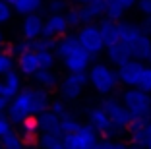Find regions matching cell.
<instances>
[{
    "label": "cell",
    "mask_w": 151,
    "mask_h": 149,
    "mask_svg": "<svg viewBox=\"0 0 151 149\" xmlns=\"http://www.w3.org/2000/svg\"><path fill=\"white\" fill-rule=\"evenodd\" d=\"M87 83L95 89V93L101 97H109L116 87H118V76L116 70L111 68L105 62H93L87 68Z\"/></svg>",
    "instance_id": "6da1fadb"
},
{
    "label": "cell",
    "mask_w": 151,
    "mask_h": 149,
    "mask_svg": "<svg viewBox=\"0 0 151 149\" xmlns=\"http://www.w3.org/2000/svg\"><path fill=\"white\" fill-rule=\"evenodd\" d=\"M120 103L128 109V112L134 118H142V116L151 118V95L149 93L139 91L138 87H128L120 97Z\"/></svg>",
    "instance_id": "7a4b0ae2"
},
{
    "label": "cell",
    "mask_w": 151,
    "mask_h": 149,
    "mask_svg": "<svg viewBox=\"0 0 151 149\" xmlns=\"http://www.w3.org/2000/svg\"><path fill=\"white\" fill-rule=\"evenodd\" d=\"M76 39H78V45L83 48L85 53L93 54H101L105 50V43L101 39V33H99L97 25L95 23H85V25L78 27V33H76Z\"/></svg>",
    "instance_id": "3957f363"
},
{
    "label": "cell",
    "mask_w": 151,
    "mask_h": 149,
    "mask_svg": "<svg viewBox=\"0 0 151 149\" xmlns=\"http://www.w3.org/2000/svg\"><path fill=\"white\" fill-rule=\"evenodd\" d=\"M101 109L105 110V114L109 116V120L112 122V126H116L120 132L128 130V126H130V122H132L134 116L128 112V109L120 103V99L107 97V99L101 103Z\"/></svg>",
    "instance_id": "277c9868"
},
{
    "label": "cell",
    "mask_w": 151,
    "mask_h": 149,
    "mask_svg": "<svg viewBox=\"0 0 151 149\" xmlns=\"http://www.w3.org/2000/svg\"><path fill=\"white\" fill-rule=\"evenodd\" d=\"M101 140L99 134L89 126V124H81L80 130L74 134L62 136L64 149H93V145Z\"/></svg>",
    "instance_id": "5b68a950"
},
{
    "label": "cell",
    "mask_w": 151,
    "mask_h": 149,
    "mask_svg": "<svg viewBox=\"0 0 151 149\" xmlns=\"http://www.w3.org/2000/svg\"><path fill=\"white\" fill-rule=\"evenodd\" d=\"M8 120L10 124H19L23 118L31 116V103H29V87H23L16 97L10 99L8 105Z\"/></svg>",
    "instance_id": "8992f818"
},
{
    "label": "cell",
    "mask_w": 151,
    "mask_h": 149,
    "mask_svg": "<svg viewBox=\"0 0 151 149\" xmlns=\"http://www.w3.org/2000/svg\"><path fill=\"white\" fill-rule=\"evenodd\" d=\"M87 118H89V122H87L89 126L93 128L99 136H105L107 140L116 137V136H122V134H124V132H120L116 126H112V122L109 120V116L105 114V110H103L101 107H95V109L89 110Z\"/></svg>",
    "instance_id": "52a82bcc"
},
{
    "label": "cell",
    "mask_w": 151,
    "mask_h": 149,
    "mask_svg": "<svg viewBox=\"0 0 151 149\" xmlns=\"http://www.w3.org/2000/svg\"><path fill=\"white\" fill-rule=\"evenodd\" d=\"M85 85H87V74L85 72H76V74H68L62 81H58V91H60L62 99L74 101L83 93Z\"/></svg>",
    "instance_id": "ba28073f"
},
{
    "label": "cell",
    "mask_w": 151,
    "mask_h": 149,
    "mask_svg": "<svg viewBox=\"0 0 151 149\" xmlns=\"http://www.w3.org/2000/svg\"><path fill=\"white\" fill-rule=\"evenodd\" d=\"M93 60H95L93 54L85 53L81 47H78L62 58V64L68 70V74H76V72H87V68L93 64Z\"/></svg>",
    "instance_id": "9c48e42d"
},
{
    "label": "cell",
    "mask_w": 151,
    "mask_h": 149,
    "mask_svg": "<svg viewBox=\"0 0 151 149\" xmlns=\"http://www.w3.org/2000/svg\"><path fill=\"white\" fill-rule=\"evenodd\" d=\"M143 62L139 60H126L124 64L116 66V76H118V83L126 85V87H136L139 76H142V70H143Z\"/></svg>",
    "instance_id": "30bf717a"
},
{
    "label": "cell",
    "mask_w": 151,
    "mask_h": 149,
    "mask_svg": "<svg viewBox=\"0 0 151 149\" xmlns=\"http://www.w3.org/2000/svg\"><path fill=\"white\" fill-rule=\"evenodd\" d=\"M68 33V23L64 19V14H50L47 19H43V37L60 39Z\"/></svg>",
    "instance_id": "8fae6325"
},
{
    "label": "cell",
    "mask_w": 151,
    "mask_h": 149,
    "mask_svg": "<svg viewBox=\"0 0 151 149\" xmlns=\"http://www.w3.org/2000/svg\"><path fill=\"white\" fill-rule=\"evenodd\" d=\"M105 2L107 0H91L87 4L78 6L81 25H85V23H97L105 16Z\"/></svg>",
    "instance_id": "7c38bea8"
},
{
    "label": "cell",
    "mask_w": 151,
    "mask_h": 149,
    "mask_svg": "<svg viewBox=\"0 0 151 149\" xmlns=\"http://www.w3.org/2000/svg\"><path fill=\"white\" fill-rule=\"evenodd\" d=\"M18 136L25 145H37V137H39L37 116H27L18 124Z\"/></svg>",
    "instance_id": "4fadbf2b"
},
{
    "label": "cell",
    "mask_w": 151,
    "mask_h": 149,
    "mask_svg": "<svg viewBox=\"0 0 151 149\" xmlns=\"http://www.w3.org/2000/svg\"><path fill=\"white\" fill-rule=\"evenodd\" d=\"M29 103H31V116H37L45 110H49L50 105L49 91L43 87H29Z\"/></svg>",
    "instance_id": "5bb4252c"
},
{
    "label": "cell",
    "mask_w": 151,
    "mask_h": 149,
    "mask_svg": "<svg viewBox=\"0 0 151 149\" xmlns=\"http://www.w3.org/2000/svg\"><path fill=\"white\" fill-rule=\"evenodd\" d=\"M37 126H39V134H60V116H56L50 110L37 114Z\"/></svg>",
    "instance_id": "9a60e30c"
},
{
    "label": "cell",
    "mask_w": 151,
    "mask_h": 149,
    "mask_svg": "<svg viewBox=\"0 0 151 149\" xmlns=\"http://www.w3.org/2000/svg\"><path fill=\"white\" fill-rule=\"evenodd\" d=\"M22 33H23V39H27V41H33L37 37H41L43 35V18L39 14L25 16V19L22 23Z\"/></svg>",
    "instance_id": "2e32d148"
},
{
    "label": "cell",
    "mask_w": 151,
    "mask_h": 149,
    "mask_svg": "<svg viewBox=\"0 0 151 149\" xmlns=\"http://www.w3.org/2000/svg\"><path fill=\"white\" fill-rule=\"evenodd\" d=\"M95 25H97L99 33H101V39H103V43H105V47H109V45L118 41V22L101 18Z\"/></svg>",
    "instance_id": "e0dca14e"
},
{
    "label": "cell",
    "mask_w": 151,
    "mask_h": 149,
    "mask_svg": "<svg viewBox=\"0 0 151 149\" xmlns=\"http://www.w3.org/2000/svg\"><path fill=\"white\" fill-rule=\"evenodd\" d=\"M149 43H151V39H149V37H145V35L142 33L138 39L134 41V43L128 45L130 58H132V60L145 62V60H147V54H149Z\"/></svg>",
    "instance_id": "ac0fdd59"
},
{
    "label": "cell",
    "mask_w": 151,
    "mask_h": 149,
    "mask_svg": "<svg viewBox=\"0 0 151 149\" xmlns=\"http://www.w3.org/2000/svg\"><path fill=\"white\" fill-rule=\"evenodd\" d=\"M142 35V31H139V25L134 22H124V19H120L118 22V41L120 43H124L128 47L130 43L138 39Z\"/></svg>",
    "instance_id": "d6986e66"
},
{
    "label": "cell",
    "mask_w": 151,
    "mask_h": 149,
    "mask_svg": "<svg viewBox=\"0 0 151 149\" xmlns=\"http://www.w3.org/2000/svg\"><path fill=\"white\" fill-rule=\"evenodd\" d=\"M105 50H107L109 62H111V64H114V66H120V64H124L126 60H130L128 47H126L124 43H120V41H116V43L105 47Z\"/></svg>",
    "instance_id": "ffe728a7"
},
{
    "label": "cell",
    "mask_w": 151,
    "mask_h": 149,
    "mask_svg": "<svg viewBox=\"0 0 151 149\" xmlns=\"http://www.w3.org/2000/svg\"><path fill=\"white\" fill-rule=\"evenodd\" d=\"M18 70L23 76H33L39 70V60H37V53L35 50H27V53L18 56Z\"/></svg>",
    "instance_id": "44dd1931"
},
{
    "label": "cell",
    "mask_w": 151,
    "mask_h": 149,
    "mask_svg": "<svg viewBox=\"0 0 151 149\" xmlns=\"http://www.w3.org/2000/svg\"><path fill=\"white\" fill-rule=\"evenodd\" d=\"M80 45H78V39H76V33H70V35H64V37H60V39H56V47H54V56L56 58H60L62 60L66 54H70L74 48H78Z\"/></svg>",
    "instance_id": "7402d4cb"
},
{
    "label": "cell",
    "mask_w": 151,
    "mask_h": 149,
    "mask_svg": "<svg viewBox=\"0 0 151 149\" xmlns=\"http://www.w3.org/2000/svg\"><path fill=\"white\" fill-rule=\"evenodd\" d=\"M43 8V0H14L12 10H16L22 16H29V14H37Z\"/></svg>",
    "instance_id": "603a6c76"
},
{
    "label": "cell",
    "mask_w": 151,
    "mask_h": 149,
    "mask_svg": "<svg viewBox=\"0 0 151 149\" xmlns=\"http://www.w3.org/2000/svg\"><path fill=\"white\" fill-rule=\"evenodd\" d=\"M4 85H6V91H8V97H16L19 91H22V78H19V72L16 70H10L8 74H4Z\"/></svg>",
    "instance_id": "cb8c5ba5"
},
{
    "label": "cell",
    "mask_w": 151,
    "mask_h": 149,
    "mask_svg": "<svg viewBox=\"0 0 151 149\" xmlns=\"http://www.w3.org/2000/svg\"><path fill=\"white\" fill-rule=\"evenodd\" d=\"M33 78H35V81L43 89H47V91L58 85V76L54 74L52 70H37L35 74H33Z\"/></svg>",
    "instance_id": "d4e9b609"
},
{
    "label": "cell",
    "mask_w": 151,
    "mask_h": 149,
    "mask_svg": "<svg viewBox=\"0 0 151 149\" xmlns=\"http://www.w3.org/2000/svg\"><path fill=\"white\" fill-rule=\"evenodd\" d=\"M37 147L39 149H64L62 136H58V134H39Z\"/></svg>",
    "instance_id": "484cf974"
},
{
    "label": "cell",
    "mask_w": 151,
    "mask_h": 149,
    "mask_svg": "<svg viewBox=\"0 0 151 149\" xmlns=\"http://www.w3.org/2000/svg\"><path fill=\"white\" fill-rule=\"evenodd\" d=\"M0 147L2 149H23L25 143L22 141V137L18 136V132L16 130H10L8 134L0 137Z\"/></svg>",
    "instance_id": "4316f807"
},
{
    "label": "cell",
    "mask_w": 151,
    "mask_h": 149,
    "mask_svg": "<svg viewBox=\"0 0 151 149\" xmlns=\"http://www.w3.org/2000/svg\"><path fill=\"white\" fill-rule=\"evenodd\" d=\"M124 12L126 10L122 8L116 0H107V2H105V16H103V18L112 19V22H120V19L124 18Z\"/></svg>",
    "instance_id": "83f0119b"
},
{
    "label": "cell",
    "mask_w": 151,
    "mask_h": 149,
    "mask_svg": "<svg viewBox=\"0 0 151 149\" xmlns=\"http://www.w3.org/2000/svg\"><path fill=\"white\" fill-rule=\"evenodd\" d=\"M81 124L72 116L70 112H66L64 116H60V134L62 136H68V134H74V132L80 130Z\"/></svg>",
    "instance_id": "f1b7e54d"
},
{
    "label": "cell",
    "mask_w": 151,
    "mask_h": 149,
    "mask_svg": "<svg viewBox=\"0 0 151 149\" xmlns=\"http://www.w3.org/2000/svg\"><path fill=\"white\" fill-rule=\"evenodd\" d=\"M31 43V50L35 53H43V50H54L56 47V39H50V37H37V39L29 41Z\"/></svg>",
    "instance_id": "f546056e"
},
{
    "label": "cell",
    "mask_w": 151,
    "mask_h": 149,
    "mask_svg": "<svg viewBox=\"0 0 151 149\" xmlns=\"http://www.w3.org/2000/svg\"><path fill=\"white\" fill-rule=\"evenodd\" d=\"M37 60H39V70H52L56 56L52 50H43V53H37Z\"/></svg>",
    "instance_id": "4dcf8cb0"
},
{
    "label": "cell",
    "mask_w": 151,
    "mask_h": 149,
    "mask_svg": "<svg viewBox=\"0 0 151 149\" xmlns=\"http://www.w3.org/2000/svg\"><path fill=\"white\" fill-rule=\"evenodd\" d=\"M136 87H138L139 91L149 93V95H151V66H143L142 76H139V79H138V83H136Z\"/></svg>",
    "instance_id": "1f68e13d"
},
{
    "label": "cell",
    "mask_w": 151,
    "mask_h": 149,
    "mask_svg": "<svg viewBox=\"0 0 151 149\" xmlns=\"http://www.w3.org/2000/svg\"><path fill=\"white\" fill-rule=\"evenodd\" d=\"M64 19H66V23H68V29H78V27L81 25L78 8H68L66 12H64Z\"/></svg>",
    "instance_id": "d6a6232c"
},
{
    "label": "cell",
    "mask_w": 151,
    "mask_h": 149,
    "mask_svg": "<svg viewBox=\"0 0 151 149\" xmlns=\"http://www.w3.org/2000/svg\"><path fill=\"white\" fill-rule=\"evenodd\" d=\"M130 134V143H138V145H145L149 141V136H147L145 128H139V130H134V132H128Z\"/></svg>",
    "instance_id": "836d02e7"
},
{
    "label": "cell",
    "mask_w": 151,
    "mask_h": 149,
    "mask_svg": "<svg viewBox=\"0 0 151 149\" xmlns=\"http://www.w3.org/2000/svg\"><path fill=\"white\" fill-rule=\"evenodd\" d=\"M47 10H49L50 14H64L68 10V2L66 0H49Z\"/></svg>",
    "instance_id": "e575fe53"
},
{
    "label": "cell",
    "mask_w": 151,
    "mask_h": 149,
    "mask_svg": "<svg viewBox=\"0 0 151 149\" xmlns=\"http://www.w3.org/2000/svg\"><path fill=\"white\" fill-rule=\"evenodd\" d=\"M49 110L54 112L56 116H64V114L68 112V107H66V103H64V99H54V101H50Z\"/></svg>",
    "instance_id": "d590c367"
},
{
    "label": "cell",
    "mask_w": 151,
    "mask_h": 149,
    "mask_svg": "<svg viewBox=\"0 0 151 149\" xmlns=\"http://www.w3.org/2000/svg\"><path fill=\"white\" fill-rule=\"evenodd\" d=\"M10 70H14V58L0 50V76L8 74Z\"/></svg>",
    "instance_id": "8d00e7d4"
},
{
    "label": "cell",
    "mask_w": 151,
    "mask_h": 149,
    "mask_svg": "<svg viewBox=\"0 0 151 149\" xmlns=\"http://www.w3.org/2000/svg\"><path fill=\"white\" fill-rule=\"evenodd\" d=\"M27 50H31V43H29L27 39L18 41V43H14V45H12V53H14V56H19V54L27 53Z\"/></svg>",
    "instance_id": "74e56055"
},
{
    "label": "cell",
    "mask_w": 151,
    "mask_h": 149,
    "mask_svg": "<svg viewBox=\"0 0 151 149\" xmlns=\"http://www.w3.org/2000/svg\"><path fill=\"white\" fill-rule=\"evenodd\" d=\"M12 18V6L6 4V2H2L0 0V23L8 22V19Z\"/></svg>",
    "instance_id": "f35d334b"
},
{
    "label": "cell",
    "mask_w": 151,
    "mask_h": 149,
    "mask_svg": "<svg viewBox=\"0 0 151 149\" xmlns=\"http://www.w3.org/2000/svg\"><path fill=\"white\" fill-rule=\"evenodd\" d=\"M138 25H139V31H142L143 35L151 39V16H143L142 23H138Z\"/></svg>",
    "instance_id": "ab89813d"
},
{
    "label": "cell",
    "mask_w": 151,
    "mask_h": 149,
    "mask_svg": "<svg viewBox=\"0 0 151 149\" xmlns=\"http://www.w3.org/2000/svg\"><path fill=\"white\" fill-rule=\"evenodd\" d=\"M10 130H12V124H10L8 116H4V114L0 112V137L4 136V134H8Z\"/></svg>",
    "instance_id": "60d3db41"
},
{
    "label": "cell",
    "mask_w": 151,
    "mask_h": 149,
    "mask_svg": "<svg viewBox=\"0 0 151 149\" xmlns=\"http://www.w3.org/2000/svg\"><path fill=\"white\" fill-rule=\"evenodd\" d=\"M136 6H138V10L143 16H151V0H138Z\"/></svg>",
    "instance_id": "b9f144b4"
},
{
    "label": "cell",
    "mask_w": 151,
    "mask_h": 149,
    "mask_svg": "<svg viewBox=\"0 0 151 149\" xmlns=\"http://www.w3.org/2000/svg\"><path fill=\"white\" fill-rule=\"evenodd\" d=\"M93 149H114V141L107 140V137H105V140H99L97 143L93 145Z\"/></svg>",
    "instance_id": "7bdbcfd3"
},
{
    "label": "cell",
    "mask_w": 151,
    "mask_h": 149,
    "mask_svg": "<svg viewBox=\"0 0 151 149\" xmlns=\"http://www.w3.org/2000/svg\"><path fill=\"white\" fill-rule=\"evenodd\" d=\"M116 2H118V4L122 6L124 10H130L132 6H136V2H138V0H116Z\"/></svg>",
    "instance_id": "ee69618b"
},
{
    "label": "cell",
    "mask_w": 151,
    "mask_h": 149,
    "mask_svg": "<svg viewBox=\"0 0 151 149\" xmlns=\"http://www.w3.org/2000/svg\"><path fill=\"white\" fill-rule=\"evenodd\" d=\"M10 105V99H6V97H0V112H4L6 109H8Z\"/></svg>",
    "instance_id": "f6af8a7d"
},
{
    "label": "cell",
    "mask_w": 151,
    "mask_h": 149,
    "mask_svg": "<svg viewBox=\"0 0 151 149\" xmlns=\"http://www.w3.org/2000/svg\"><path fill=\"white\" fill-rule=\"evenodd\" d=\"M126 149H145V145H138V143H130V145H126Z\"/></svg>",
    "instance_id": "bcb514c9"
},
{
    "label": "cell",
    "mask_w": 151,
    "mask_h": 149,
    "mask_svg": "<svg viewBox=\"0 0 151 149\" xmlns=\"http://www.w3.org/2000/svg\"><path fill=\"white\" fill-rule=\"evenodd\" d=\"M70 2H74V4L81 6V4H87V2H91V0H70Z\"/></svg>",
    "instance_id": "7dc6e473"
},
{
    "label": "cell",
    "mask_w": 151,
    "mask_h": 149,
    "mask_svg": "<svg viewBox=\"0 0 151 149\" xmlns=\"http://www.w3.org/2000/svg\"><path fill=\"white\" fill-rule=\"evenodd\" d=\"M145 132H147V136H149V140H151V120L147 122V126H145Z\"/></svg>",
    "instance_id": "c3c4849f"
},
{
    "label": "cell",
    "mask_w": 151,
    "mask_h": 149,
    "mask_svg": "<svg viewBox=\"0 0 151 149\" xmlns=\"http://www.w3.org/2000/svg\"><path fill=\"white\" fill-rule=\"evenodd\" d=\"M23 149H39V147H37V145H25Z\"/></svg>",
    "instance_id": "681fc988"
},
{
    "label": "cell",
    "mask_w": 151,
    "mask_h": 149,
    "mask_svg": "<svg viewBox=\"0 0 151 149\" xmlns=\"http://www.w3.org/2000/svg\"><path fill=\"white\" fill-rule=\"evenodd\" d=\"M0 45H4V35H2V31H0Z\"/></svg>",
    "instance_id": "f907efd6"
},
{
    "label": "cell",
    "mask_w": 151,
    "mask_h": 149,
    "mask_svg": "<svg viewBox=\"0 0 151 149\" xmlns=\"http://www.w3.org/2000/svg\"><path fill=\"white\" fill-rule=\"evenodd\" d=\"M147 60L151 62V43H149V54H147Z\"/></svg>",
    "instance_id": "816d5d0a"
},
{
    "label": "cell",
    "mask_w": 151,
    "mask_h": 149,
    "mask_svg": "<svg viewBox=\"0 0 151 149\" xmlns=\"http://www.w3.org/2000/svg\"><path fill=\"white\" fill-rule=\"evenodd\" d=\"M2 2H6V4H10V6L14 4V0H2Z\"/></svg>",
    "instance_id": "f5cc1de1"
},
{
    "label": "cell",
    "mask_w": 151,
    "mask_h": 149,
    "mask_svg": "<svg viewBox=\"0 0 151 149\" xmlns=\"http://www.w3.org/2000/svg\"><path fill=\"white\" fill-rule=\"evenodd\" d=\"M145 149H151V140H149V141L145 143Z\"/></svg>",
    "instance_id": "db71d44e"
},
{
    "label": "cell",
    "mask_w": 151,
    "mask_h": 149,
    "mask_svg": "<svg viewBox=\"0 0 151 149\" xmlns=\"http://www.w3.org/2000/svg\"><path fill=\"white\" fill-rule=\"evenodd\" d=\"M0 149H2V147H0Z\"/></svg>",
    "instance_id": "11a10c76"
}]
</instances>
